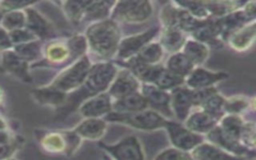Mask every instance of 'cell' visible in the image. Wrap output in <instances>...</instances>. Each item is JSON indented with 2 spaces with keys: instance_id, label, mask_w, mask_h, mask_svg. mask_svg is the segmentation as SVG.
Returning <instances> with one entry per match:
<instances>
[{
  "instance_id": "40",
  "label": "cell",
  "mask_w": 256,
  "mask_h": 160,
  "mask_svg": "<svg viewBox=\"0 0 256 160\" xmlns=\"http://www.w3.org/2000/svg\"><path fill=\"white\" fill-rule=\"evenodd\" d=\"M34 2H24V1H8V2H1V10H7L8 12L10 11H15V10H21L22 8H28L34 5Z\"/></svg>"
},
{
  "instance_id": "33",
  "label": "cell",
  "mask_w": 256,
  "mask_h": 160,
  "mask_svg": "<svg viewBox=\"0 0 256 160\" xmlns=\"http://www.w3.org/2000/svg\"><path fill=\"white\" fill-rule=\"evenodd\" d=\"M43 46L40 40L31 41L28 43L14 46V53L26 62H32L37 60L42 55Z\"/></svg>"
},
{
  "instance_id": "13",
  "label": "cell",
  "mask_w": 256,
  "mask_h": 160,
  "mask_svg": "<svg viewBox=\"0 0 256 160\" xmlns=\"http://www.w3.org/2000/svg\"><path fill=\"white\" fill-rule=\"evenodd\" d=\"M118 67V71L107 90V93L113 101L120 99L128 94L137 92L141 87L140 81L131 71L124 67Z\"/></svg>"
},
{
  "instance_id": "15",
  "label": "cell",
  "mask_w": 256,
  "mask_h": 160,
  "mask_svg": "<svg viewBox=\"0 0 256 160\" xmlns=\"http://www.w3.org/2000/svg\"><path fill=\"white\" fill-rule=\"evenodd\" d=\"M112 103L109 94L103 92L83 101L77 110L83 118H105L112 112Z\"/></svg>"
},
{
  "instance_id": "39",
  "label": "cell",
  "mask_w": 256,
  "mask_h": 160,
  "mask_svg": "<svg viewBox=\"0 0 256 160\" xmlns=\"http://www.w3.org/2000/svg\"><path fill=\"white\" fill-rule=\"evenodd\" d=\"M10 41L13 45H20V44H24V43H28L31 41H35L38 40L36 38V36L29 31L26 27L24 28H20V29H16V30H12L8 32Z\"/></svg>"
},
{
  "instance_id": "20",
  "label": "cell",
  "mask_w": 256,
  "mask_h": 160,
  "mask_svg": "<svg viewBox=\"0 0 256 160\" xmlns=\"http://www.w3.org/2000/svg\"><path fill=\"white\" fill-rule=\"evenodd\" d=\"M157 38V41L163 48L164 52L169 53L170 55L172 53L181 51L188 38V35L175 26H169L160 27V32Z\"/></svg>"
},
{
  "instance_id": "3",
  "label": "cell",
  "mask_w": 256,
  "mask_h": 160,
  "mask_svg": "<svg viewBox=\"0 0 256 160\" xmlns=\"http://www.w3.org/2000/svg\"><path fill=\"white\" fill-rule=\"evenodd\" d=\"M87 54V43L83 34H74L68 38H53L43 46L42 55L54 67L61 69Z\"/></svg>"
},
{
  "instance_id": "27",
  "label": "cell",
  "mask_w": 256,
  "mask_h": 160,
  "mask_svg": "<svg viewBox=\"0 0 256 160\" xmlns=\"http://www.w3.org/2000/svg\"><path fill=\"white\" fill-rule=\"evenodd\" d=\"M115 1H89L83 17V22L89 24L110 18Z\"/></svg>"
},
{
  "instance_id": "26",
  "label": "cell",
  "mask_w": 256,
  "mask_h": 160,
  "mask_svg": "<svg viewBox=\"0 0 256 160\" xmlns=\"http://www.w3.org/2000/svg\"><path fill=\"white\" fill-rule=\"evenodd\" d=\"M147 108L146 101L140 93V90L114 100L112 103V111L116 113H132Z\"/></svg>"
},
{
  "instance_id": "30",
  "label": "cell",
  "mask_w": 256,
  "mask_h": 160,
  "mask_svg": "<svg viewBox=\"0 0 256 160\" xmlns=\"http://www.w3.org/2000/svg\"><path fill=\"white\" fill-rule=\"evenodd\" d=\"M244 3L239 1H207L204 2V5L209 17L217 19L241 8Z\"/></svg>"
},
{
  "instance_id": "38",
  "label": "cell",
  "mask_w": 256,
  "mask_h": 160,
  "mask_svg": "<svg viewBox=\"0 0 256 160\" xmlns=\"http://www.w3.org/2000/svg\"><path fill=\"white\" fill-rule=\"evenodd\" d=\"M153 160H192L190 153L174 147H167L156 154Z\"/></svg>"
},
{
  "instance_id": "37",
  "label": "cell",
  "mask_w": 256,
  "mask_h": 160,
  "mask_svg": "<svg viewBox=\"0 0 256 160\" xmlns=\"http://www.w3.org/2000/svg\"><path fill=\"white\" fill-rule=\"evenodd\" d=\"M240 141L246 149L255 152V123L253 120H246Z\"/></svg>"
},
{
  "instance_id": "6",
  "label": "cell",
  "mask_w": 256,
  "mask_h": 160,
  "mask_svg": "<svg viewBox=\"0 0 256 160\" xmlns=\"http://www.w3.org/2000/svg\"><path fill=\"white\" fill-rule=\"evenodd\" d=\"M153 3L146 0H127L115 2L110 18L118 24H142L153 15Z\"/></svg>"
},
{
  "instance_id": "29",
  "label": "cell",
  "mask_w": 256,
  "mask_h": 160,
  "mask_svg": "<svg viewBox=\"0 0 256 160\" xmlns=\"http://www.w3.org/2000/svg\"><path fill=\"white\" fill-rule=\"evenodd\" d=\"M165 52L159 42L154 40L148 43L134 58L145 65H158L162 64Z\"/></svg>"
},
{
  "instance_id": "44",
  "label": "cell",
  "mask_w": 256,
  "mask_h": 160,
  "mask_svg": "<svg viewBox=\"0 0 256 160\" xmlns=\"http://www.w3.org/2000/svg\"><path fill=\"white\" fill-rule=\"evenodd\" d=\"M1 100H2V93H1V91H0V102H1Z\"/></svg>"
},
{
  "instance_id": "34",
  "label": "cell",
  "mask_w": 256,
  "mask_h": 160,
  "mask_svg": "<svg viewBox=\"0 0 256 160\" xmlns=\"http://www.w3.org/2000/svg\"><path fill=\"white\" fill-rule=\"evenodd\" d=\"M250 105L251 103L249 99L243 96H233L230 98H225V114H234L242 116V114L249 109Z\"/></svg>"
},
{
  "instance_id": "28",
  "label": "cell",
  "mask_w": 256,
  "mask_h": 160,
  "mask_svg": "<svg viewBox=\"0 0 256 160\" xmlns=\"http://www.w3.org/2000/svg\"><path fill=\"white\" fill-rule=\"evenodd\" d=\"M163 65L168 71L184 80L195 68L191 61L181 51L170 54Z\"/></svg>"
},
{
  "instance_id": "19",
  "label": "cell",
  "mask_w": 256,
  "mask_h": 160,
  "mask_svg": "<svg viewBox=\"0 0 256 160\" xmlns=\"http://www.w3.org/2000/svg\"><path fill=\"white\" fill-rule=\"evenodd\" d=\"M192 160H252L234 155L206 140L190 152Z\"/></svg>"
},
{
  "instance_id": "14",
  "label": "cell",
  "mask_w": 256,
  "mask_h": 160,
  "mask_svg": "<svg viewBox=\"0 0 256 160\" xmlns=\"http://www.w3.org/2000/svg\"><path fill=\"white\" fill-rule=\"evenodd\" d=\"M170 106L173 120L183 123L194 109L193 90L182 85L170 91Z\"/></svg>"
},
{
  "instance_id": "18",
  "label": "cell",
  "mask_w": 256,
  "mask_h": 160,
  "mask_svg": "<svg viewBox=\"0 0 256 160\" xmlns=\"http://www.w3.org/2000/svg\"><path fill=\"white\" fill-rule=\"evenodd\" d=\"M218 122L219 120L217 118L206 111L194 108L183 122V125L192 132L205 136L218 124Z\"/></svg>"
},
{
  "instance_id": "24",
  "label": "cell",
  "mask_w": 256,
  "mask_h": 160,
  "mask_svg": "<svg viewBox=\"0 0 256 160\" xmlns=\"http://www.w3.org/2000/svg\"><path fill=\"white\" fill-rule=\"evenodd\" d=\"M149 84H152L157 88L170 92L176 87L184 85V79L168 71L163 64H158L155 67L153 76Z\"/></svg>"
},
{
  "instance_id": "32",
  "label": "cell",
  "mask_w": 256,
  "mask_h": 160,
  "mask_svg": "<svg viewBox=\"0 0 256 160\" xmlns=\"http://www.w3.org/2000/svg\"><path fill=\"white\" fill-rule=\"evenodd\" d=\"M89 1H64L62 9L66 18L73 25H79L83 21L84 12Z\"/></svg>"
},
{
  "instance_id": "16",
  "label": "cell",
  "mask_w": 256,
  "mask_h": 160,
  "mask_svg": "<svg viewBox=\"0 0 256 160\" xmlns=\"http://www.w3.org/2000/svg\"><path fill=\"white\" fill-rule=\"evenodd\" d=\"M24 12L26 15L25 27L31 31L38 40H51L55 37L53 25L37 10L28 7Z\"/></svg>"
},
{
  "instance_id": "17",
  "label": "cell",
  "mask_w": 256,
  "mask_h": 160,
  "mask_svg": "<svg viewBox=\"0 0 256 160\" xmlns=\"http://www.w3.org/2000/svg\"><path fill=\"white\" fill-rule=\"evenodd\" d=\"M108 122L104 118H83L73 130L82 140L100 141L106 134Z\"/></svg>"
},
{
  "instance_id": "11",
  "label": "cell",
  "mask_w": 256,
  "mask_h": 160,
  "mask_svg": "<svg viewBox=\"0 0 256 160\" xmlns=\"http://www.w3.org/2000/svg\"><path fill=\"white\" fill-rule=\"evenodd\" d=\"M140 93L144 97L149 109L166 119H173L170 106V92L157 88L152 84H141Z\"/></svg>"
},
{
  "instance_id": "4",
  "label": "cell",
  "mask_w": 256,
  "mask_h": 160,
  "mask_svg": "<svg viewBox=\"0 0 256 160\" xmlns=\"http://www.w3.org/2000/svg\"><path fill=\"white\" fill-rule=\"evenodd\" d=\"M92 63L88 54L80 57L72 64L61 69L48 86L67 95L71 94L83 84Z\"/></svg>"
},
{
  "instance_id": "41",
  "label": "cell",
  "mask_w": 256,
  "mask_h": 160,
  "mask_svg": "<svg viewBox=\"0 0 256 160\" xmlns=\"http://www.w3.org/2000/svg\"><path fill=\"white\" fill-rule=\"evenodd\" d=\"M11 47H12V43L10 41L8 32L3 27H0V49L6 50Z\"/></svg>"
},
{
  "instance_id": "5",
  "label": "cell",
  "mask_w": 256,
  "mask_h": 160,
  "mask_svg": "<svg viewBox=\"0 0 256 160\" xmlns=\"http://www.w3.org/2000/svg\"><path fill=\"white\" fill-rule=\"evenodd\" d=\"M104 119L108 123L111 122L125 125L143 132H152L163 129L168 120L149 108L132 113H116L112 111Z\"/></svg>"
},
{
  "instance_id": "21",
  "label": "cell",
  "mask_w": 256,
  "mask_h": 160,
  "mask_svg": "<svg viewBox=\"0 0 256 160\" xmlns=\"http://www.w3.org/2000/svg\"><path fill=\"white\" fill-rule=\"evenodd\" d=\"M256 34L255 21L245 24L244 26L233 31L227 38L226 43L229 47L237 52L248 50L254 43Z\"/></svg>"
},
{
  "instance_id": "35",
  "label": "cell",
  "mask_w": 256,
  "mask_h": 160,
  "mask_svg": "<svg viewBox=\"0 0 256 160\" xmlns=\"http://www.w3.org/2000/svg\"><path fill=\"white\" fill-rule=\"evenodd\" d=\"M3 28L7 31H12L20 28H24L26 25V15L22 10H15L8 12L2 18Z\"/></svg>"
},
{
  "instance_id": "22",
  "label": "cell",
  "mask_w": 256,
  "mask_h": 160,
  "mask_svg": "<svg viewBox=\"0 0 256 160\" xmlns=\"http://www.w3.org/2000/svg\"><path fill=\"white\" fill-rule=\"evenodd\" d=\"M31 94L35 101L39 104L54 108H62L68 98L67 94L58 91L48 85L34 89Z\"/></svg>"
},
{
  "instance_id": "10",
  "label": "cell",
  "mask_w": 256,
  "mask_h": 160,
  "mask_svg": "<svg viewBox=\"0 0 256 160\" xmlns=\"http://www.w3.org/2000/svg\"><path fill=\"white\" fill-rule=\"evenodd\" d=\"M163 129L167 133L171 146L184 152L190 153L205 140L204 136L192 132L183 123L173 119H168Z\"/></svg>"
},
{
  "instance_id": "2",
  "label": "cell",
  "mask_w": 256,
  "mask_h": 160,
  "mask_svg": "<svg viewBox=\"0 0 256 160\" xmlns=\"http://www.w3.org/2000/svg\"><path fill=\"white\" fill-rule=\"evenodd\" d=\"M118 68V65L114 61L93 62L83 84L76 91L68 95L65 103V109H67V111L64 115L77 109L86 99L97 94L107 92Z\"/></svg>"
},
{
  "instance_id": "31",
  "label": "cell",
  "mask_w": 256,
  "mask_h": 160,
  "mask_svg": "<svg viewBox=\"0 0 256 160\" xmlns=\"http://www.w3.org/2000/svg\"><path fill=\"white\" fill-rule=\"evenodd\" d=\"M225 98L226 97L221 95L217 89L215 92L210 94L197 108L206 111L210 115L220 120L225 115Z\"/></svg>"
},
{
  "instance_id": "43",
  "label": "cell",
  "mask_w": 256,
  "mask_h": 160,
  "mask_svg": "<svg viewBox=\"0 0 256 160\" xmlns=\"http://www.w3.org/2000/svg\"><path fill=\"white\" fill-rule=\"evenodd\" d=\"M2 18H3V16H2V14H1V12H0V22L2 21Z\"/></svg>"
},
{
  "instance_id": "12",
  "label": "cell",
  "mask_w": 256,
  "mask_h": 160,
  "mask_svg": "<svg viewBox=\"0 0 256 160\" xmlns=\"http://www.w3.org/2000/svg\"><path fill=\"white\" fill-rule=\"evenodd\" d=\"M229 77L226 71H213L203 66L195 67L185 78L184 85L191 90H199L214 87Z\"/></svg>"
},
{
  "instance_id": "25",
  "label": "cell",
  "mask_w": 256,
  "mask_h": 160,
  "mask_svg": "<svg viewBox=\"0 0 256 160\" xmlns=\"http://www.w3.org/2000/svg\"><path fill=\"white\" fill-rule=\"evenodd\" d=\"M181 52L191 61L195 67L203 66L209 57L210 49L205 44L188 37L184 43Z\"/></svg>"
},
{
  "instance_id": "7",
  "label": "cell",
  "mask_w": 256,
  "mask_h": 160,
  "mask_svg": "<svg viewBox=\"0 0 256 160\" xmlns=\"http://www.w3.org/2000/svg\"><path fill=\"white\" fill-rule=\"evenodd\" d=\"M81 142L82 139L73 129L47 131L39 140L45 152L65 156L73 155L80 147Z\"/></svg>"
},
{
  "instance_id": "9",
  "label": "cell",
  "mask_w": 256,
  "mask_h": 160,
  "mask_svg": "<svg viewBox=\"0 0 256 160\" xmlns=\"http://www.w3.org/2000/svg\"><path fill=\"white\" fill-rule=\"evenodd\" d=\"M159 32L160 26L155 25L142 32L122 37L114 61L123 62L136 56L148 43L157 39Z\"/></svg>"
},
{
  "instance_id": "8",
  "label": "cell",
  "mask_w": 256,
  "mask_h": 160,
  "mask_svg": "<svg viewBox=\"0 0 256 160\" xmlns=\"http://www.w3.org/2000/svg\"><path fill=\"white\" fill-rule=\"evenodd\" d=\"M99 147L113 160H145V153L140 139L127 135L114 143L98 141Z\"/></svg>"
},
{
  "instance_id": "42",
  "label": "cell",
  "mask_w": 256,
  "mask_h": 160,
  "mask_svg": "<svg viewBox=\"0 0 256 160\" xmlns=\"http://www.w3.org/2000/svg\"><path fill=\"white\" fill-rule=\"evenodd\" d=\"M102 160H113L109 155H107L106 153H104L103 152V154H102Z\"/></svg>"
},
{
  "instance_id": "45",
  "label": "cell",
  "mask_w": 256,
  "mask_h": 160,
  "mask_svg": "<svg viewBox=\"0 0 256 160\" xmlns=\"http://www.w3.org/2000/svg\"><path fill=\"white\" fill-rule=\"evenodd\" d=\"M6 160H16V159H14V158H11V157H10V158H8V159H6Z\"/></svg>"
},
{
  "instance_id": "36",
  "label": "cell",
  "mask_w": 256,
  "mask_h": 160,
  "mask_svg": "<svg viewBox=\"0 0 256 160\" xmlns=\"http://www.w3.org/2000/svg\"><path fill=\"white\" fill-rule=\"evenodd\" d=\"M179 7L186 10L188 13L193 15L195 18L200 20L209 19V14L205 8L204 2H195V1H177Z\"/></svg>"
},
{
  "instance_id": "1",
  "label": "cell",
  "mask_w": 256,
  "mask_h": 160,
  "mask_svg": "<svg viewBox=\"0 0 256 160\" xmlns=\"http://www.w3.org/2000/svg\"><path fill=\"white\" fill-rule=\"evenodd\" d=\"M87 54L93 62L114 61L122 39L120 24L111 18L89 24L83 33Z\"/></svg>"
},
{
  "instance_id": "23",
  "label": "cell",
  "mask_w": 256,
  "mask_h": 160,
  "mask_svg": "<svg viewBox=\"0 0 256 160\" xmlns=\"http://www.w3.org/2000/svg\"><path fill=\"white\" fill-rule=\"evenodd\" d=\"M3 67L11 74L21 79L24 82H32V78L29 74V63L20 58L13 51H6L3 53Z\"/></svg>"
}]
</instances>
